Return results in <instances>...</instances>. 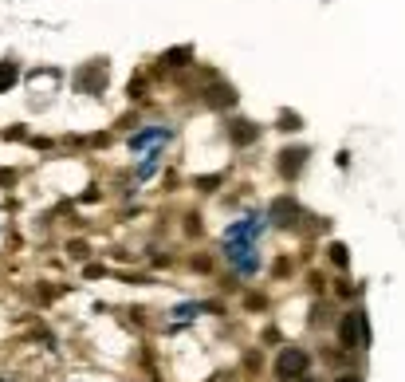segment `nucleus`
<instances>
[{"mask_svg":"<svg viewBox=\"0 0 405 382\" xmlns=\"http://www.w3.org/2000/svg\"><path fill=\"white\" fill-rule=\"evenodd\" d=\"M303 370H307V355H303V351H283L280 359H276V374H280V379H299V374H303Z\"/></svg>","mask_w":405,"mask_h":382,"instance_id":"obj_3","label":"nucleus"},{"mask_svg":"<svg viewBox=\"0 0 405 382\" xmlns=\"http://www.w3.org/2000/svg\"><path fill=\"white\" fill-rule=\"evenodd\" d=\"M16 79H20V67L16 64H0V91H8Z\"/></svg>","mask_w":405,"mask_h":382,"instance_id":"obj_5","label":"nucleus"},{"mask_svg":"<svg viewBox=\"0 0 405 382\" xmlns=\"http://www.w3.org/2000/svg\"><path fill=\"white\" fill-rule=\"evenodd\" d=\"M260 233H264V217L260 213H248L244 221H233L228 225V233H224V256H228V264H233L236 272H244V276H252V272L260 268Z\"/></svg>","mask_w":405,"mask_h":382,"instance_id":"obj_1","label":"nucleus"},{"mask_svg":"<svg viewBox=\"0 0 405 382\" xmlns=\"http://www.w3.org/2000/svg\"><path fill=\"white\" fill-rule=\"evenodd\" d=\"M339 382H358V379H354V374H350V379H339Z\"/></svg>","mask_w":405,"mask_h":382,"instance_id":"obj_6","label":"nucleus"},{"mask_svg":"<svg viewBox=\"0 0 405 382\" xmlns=\"http://www.w3.org/2000/svg\"><path fill=\"white\" fill-rule=\"evenodd\" d=\"M358 327H362V316H358V311L343 319V343H346V347H354V343H358Z\"/></svg>","mask_w":405,"mask_h":382,"instance_id":"obj_4","label":"nucleus"},{"mask_svg":"<svg viewBox=\"0 0 405 382\" xmlns=\"http://www.w3.org/2000/svg\"><path fill=\"white\" fill-rule=\"evenodd\" d=\"M170 142H173V134L166 127H146L142 134L130 138V150H134V158H138V181H150V177L157 174L161 154H166Z\"/></svg>","mask_w":405,"mask_h":382,"instance_id":"obj_2","label":"nucleus"}]
</instances>
